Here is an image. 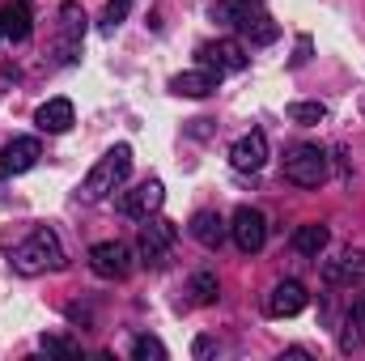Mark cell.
Returning a JSON list of instances; mask_svg holds the SVG:
<instances>
[{
  "label": "cell",
  "mask_w": 365,
  "mask_h": 361,
  "mask_svg": "<svg viewBox=\"0 0 365 361\" xmlns=\"http://www.w3.org/2000/svg\"><path fill=\"white\" fill-rule=\"evenodd\" d=\"M43 349H47V353H68V357L81 353V345H77V340H64V336H43Z\"/></svg>",
  "instance_id": "25"
},
{
  "label": "cell",
  "mask_w": 365,
  "mask_h": 361,
  "mask_svg": "<svg viewBox=\"0 0 365 361\" xmlns=\"http://www.w3.org/2000/svg\"><path fill=\"white\" fill-rule=\"evenodd\" d=\"M162 204H166V187H162V179H145L140 187L123 191V200H119V208H123L128 217H136V221L153 217Z\"/></svg>",
  "instance_id": "10"
},
{
  "label": "cell",
  "mask_w": 365,
  "mask_h": 361,
  "mask_svg": "<svg viewBox=\"0 0 365 361\" xmlns=\"http://www.w3.org/2000/svg\"><path fill=\"white\" fill-rule=\"evenodd\" d=\"M30 30H34L30 0H9V4H0V39H4V43H26Z\"/></svg>",
  "instance_id": "12"
},
{
  "label": "cell",
  "mask_w": 365,
  "mask_h": 361,
  "mask_svg": "<svg viewBox=\"0 0 365 361\" xmlns=\"http://www.w3.org/2000/svg\"><path fill=\"white\" fill-rule=\"evenodd\" d=\"M128 9H132V0H106V9H102V34H115L119 26H123V17H128Z\"/></svg>",
  "instance_id": "23"
},
{
  "label": "cell",
  "mask_w": 365,
  "mask_h": 361,
  "mask_svg": "<svg viewBox=\"0 0 365 361\" xmlns=\"http://www.w3.org/2000/svg\"><path fill=\"white\" fill-rule=\"evenodd\" d=\"M331 175V162L319 145H293L284 153V179L297 183V187H323Z\"/></svg>",
  "instance_id": "3"
},
{
  "label": "cell",
  "mask_w": 365,
  "mask_h": 361,
  "mask_svg": "<svg viewBox=\"0 0 365 361\" xmlns=\"http://www.w3.org/2000/svg\"><path fill=\"white\" fill-rule=\"evenodd\" d=\"M81 39H86V13L81 4H60V39H56V60L60 64H77L81 56Z\"/></svg>",
  "instance_id": "4"
},
{
  "label": "cell",
  "mask_w": 365,
  "mask_h": 361,
  "mask_svg": "<svg viewBox=\"0 0 365 361\" xmlns=\"http://www.w3.org/2000/svg\"><path fill=\"white\" fill-rule=\"evenodd\" d=\"M289 119L302 123V128H310V123H323L327 119V106L323 102H289Z\"/></svg>",
  "instance_id": "21"
},
{
  "label": "cell",
  "mask_w": 365,
  "mask_h": 361,
  "mask_svg": "<svg viewBox=\"0 0 365 361\" xmlns=\"http://www.w3.org/2000/svg\"><path fill=\"white\" fill-rule=\"evenodd\" d=\"M132 357L136 361H166V345L158 340V336H136V345H132Z\"/></svg>",
  "instance_id": "24"
},
{
  "label": "cell",
  "mask_w": 365,
  "mask_h": 361,
  "mask_svg": "<svg viewBox=\"0 0 365 361\" xmlns=\"http://www.w3.org/2000/svg\"><path fill=\"white\" fill-rule=\"evenodd\" d=\"M234 26H238V30H242V34H247V39H251L255 47H264V43H276V39H280V26H276L268 13H259V9L242 13V17H238Z\"/></svg>",
  "instance_id": "17"
},
{
  "label": "cell",
  "mask_w": 365,
  "mask_h": 361,
  "mask_svg": "<svg viewBox=\"0 0 365 361\" xmlns=\"http://www.w3.org/2000/svg\"><path fill=\"white\" fill-rule=\"evenodd\" d=\"M191 238L200 243V247H208V251H217L221 243H225V234H230V221L221 217V213H212V208H204V213H195L191 217Z\"/></svg>",
  "instance_id": "14"
},
{
  "label": "cell",
  "mask_w": 365,
  "mask_h": 361,
  "mask_svg": "<svg viewBox=\"0 0 365 361\" xmlns=\"http://www.w3.org/2000/svg\"><path fill=\"white\" fill-rule=\"evenodd\" d=\"M230 162H234V171H264V162H268V136L255 128V132H247V136H238L234 141V149H230Z\"/></svg>",
  "instance_id": "11"
},
{
  "label": "cell",
  "mask_w": 365,
  "mask_h": 361,
  "mask_svg": "<svg viewBox=\"0 0 365 361\" xmlns=\"http://www.w3.org/2000/svg\"><path fill=\"white\" fill-rule=\"evenodd\" d=\"M34 123H38L43 132H68V128H73V102H68V98L43 102V106L34 111Z\"/></svg>",
  "instance_id": "18"
},
{
  "label": "cell",
  "mask_w": 365,
  "mask_h": 361,
  "mask_svg": "<svg viewBox=\"0 0 365 361\" xmlns=\"http://www.w3.org/2000/svg\"><path fill=\"white\" fill-rule=\"evenodd\" d=\"M217 81H221V73H212V68H191V73H179V77L170 81V90L179 93V98H208V93L217 90Z\"/></svg>",
  "instance_id": "15"
},
{
  "label": "cell",
  "mask_w": 365,
  "mask_h": 361,
  "mask_svg": "<svg viewBox=\"0 0 365 361\" xmlns=\"http://www.w3.org/2000/svg\"><path fill=\"white\" fill-rule=\"evenodd\" d=\"M38 158H43V145H38L34 136H17V141H9V145L0 149V179H17V175L34 171Z\"/></svg>",
  "instance_id": "9"
},
{
  "label": "cell",
  "mask_w": 365,
  "mask_h": 361,
  "mask_svg": "<svg viewBox=\"0 0 365 361\" xmlns=\"http://www.w3.org/2000/svg\"><path fill=\"white\" fill-rule=\"evenodd\" d=\"M306 302H310V293H306L302 280H280L272 293H268V315L272 319H293V315L306 310Z\"/></svg>",
  "instance_id": "13"
},
{
  "label": "cell",
  "mask_w": 365,
  "mask_h": 361,
  "mask_svg": "<svg viewBox=\"0 0 365 361\" xmlns=\"http://www.w3.org/2000/svg\"><path fill=\"white\" fill-rule=\"evenodd\" d=\"M90 268L102 276V280H123V276H132V247L128 243H98L90 247Z\"/></svg>",
  "instance_id": "7"
},
{
  "label": "cell",
  "mask_w": 365,
  "mask_h": 361,
  "mask_svg": "<svg viewBox=\"0 0 365 361\" xmlns=\"http://www.w3.org/2000/svg\"><path fill=\"white\" fill-rule=\"evenodd\" d=\"M191 298H195L200 306H212V302H217V276H212V272H195V276H191Z\"/></svg>",
  "instance_id": "22"
},
{
  "label": "cell",
  "mask_w": 365,
  "mask_h": 361,
  "mask_svg": "<svg viewBox=\"0 0 365 361\" xmlns=\"http://www.w3.org/2000/svg\"><path fill=\"white\" fill-rule=\"evenodd\" d=\"M361 349H365V298H357L349 319H344V332H340V353H361Z\"/></svg>",
  "instance_id": "20"
},
{
  "label": "cell",
  "mask_w": 365,
  "mask_h": 361,
  "mask_svg": "<svg viewBox=\"0 0 365 361\" xmlns=\"http://www.w3.org/2000/svg\"><path fill=\"white\" fill-rule=\"evenodd\" d=\"M230 234H234L238 251L255 255V251H264V243H268V217H264L259 208L242 204V208L234 213V221H230Z\"/></svg>",
  "instance_id": "5"
},
{
  "label": "cell",
  "mask_w": 365,
  "mask_h": 361,
  "mask_svg": "<svg viewBox=\"0 0 365 361\" xmlns=\"http://www.w3.org/2000/svg\"><path fill=\"white\" fill-rule=\"evenodd\" d=\"M175 243H179V225H175V221H166V217H145V225H140V255H145L149 264H162Z\"/></svg>",
  "instance_id": "6"
},
{
  "label": "cell",
  "mask_w": 365,
  "mask_h": 361,
  "mask_svg": "<svg viewBox=\"0 0 365 361\" xmlns=\"http://www.w3.org/2000/svg\"><path fill=\"white\" fill-rule=\"evenodd\" d=\"M9 264L17 276H43V272H60L64 268V247H60V238H56V230H47V225H38V230H30L13 251H9Z\"/></svg>",
  "instance_id": "1"
},
{
  "label": "cell",
  "mask_w": 365,
  "mask_h": 361,
  "mask_svg": "<svg viewBox=\"0 0 365 361\" xmlns=\"http://www.w3.org/2000/svg\"><path fill=\"white\" fill-rule=\"evenodd\" d=\"M327 243H331V230L327 225H319V221H310V225H297L293 230V251L297 255H323L327 251Z\"/></svg>",
  "instance_id": "19"
},
{
  "label": "cell",
  "mask_w": 365,
  "mask_h": 361,
  "mask_svg": "<svg viewBox=\"0 0 365 361\" xmlns=\"http://www.w3.org/2000/svg\"><path fill=\"white\" fill-rule=\"evenodd\" d=\"M195 56H200V68H212V73H242V68L251 64L247 47H242V43H234V39H221V43H204Z\"/></svg>",
  "instance_id": "8"
},
{
  "label": "cell",
  "mask_w": 365,
  "mask_h": 361,
  "mask_svg": "<svg viewBox=\"0 0 365 361\" xmlns=\"http://www.w3.org/2000/svg\"><path fill=\"white\" fill-rule=\"evenodd\" d=\"M306 60H310V39H302V43H297V56H293V64H306Z\"/></svg>",
  "instance_id": "26"
},
{
  "label": "cell",
  "mask_w": 365,
  "mask_h": 361,
  "mask_svg": "<svg viewBox=\"0 0 365 361\" xmlns=\"http://www.w3.org/2000/svg\"><path fill=\"white\" fill-rule=\"evenodd\" d=\"M361 272H365V251H353V247H349L340 260H327V264H323V280H327V285H353Z\"/></svg>",
  "instance_id": "16"
},
{
  "label": "cell",
  "mask_w": 365,
  "mask_h": 361,
  "mask_svg": "<svg viewBox=\"0 0 365 361\" xmlns=\"http://www.w3.org/2000/svg\"><path fill=\"white\" fill-rule=\"evenodd\" d=\"M128 175H132V145H115V149H106V153L93 162V171L86 175V183H81V195H86V200H106Z\"/></svg>",
  "instance_id": "2"
}]
</instances>
